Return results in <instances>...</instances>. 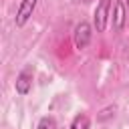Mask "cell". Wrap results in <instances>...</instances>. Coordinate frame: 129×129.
I'll use <instances>...</instances> for the list:
<instances>
[{
    "label": "cell",
    "instance_id": "obj_1",
    "mask_svg": "<svg viewBox=\"0 0 129 129\" xmlns=\"http://www.w3.org/2000/svg\"><path fill=\"white\" fill-rule=\"evenodd\" d=\"M109 10H111V0H99L95 8V28L97 32H105L107 22H109Z\"/></svg>",
    "mask_w": 129,
    "mask_h": 129
},
{
    "label": "cell",
    "instance_id": "obj_2",
    "mask_svg": "<svg viewBox=\"0 0 129 129\" xmlns=\"http://www.w3.org/2000/svg\"><path fill=\"white\" fill-rule=\"evenodd\" d=\"M36 2H38V0H22V2H20L18 12H16V18H14L16 26H24V24L28 22V18L32 16V12H34V8H36Z\"/></svg>",
    "mask_w": 129,
    "mask_h": 129
},
{
    "label": "cell",
    "instance_id": "obj_10",
    "mask_svg": "<svg viewBox=\"0 0 129 129\" xmlns=\"http://www.w3.org/2000/svg\"><path fill=\"white\" fill-rule=\"evenodd\" d=\"M127 6H129V0H127Z\"/></svg>",
    "mask_w": 129,
    "mask_h": 129
},
{
    "label": "cell",
    "instance_id": "obj_5",
    "mask_svg": "<svg viewBox=\"0 0 129 129\" xmlns=\"http://www.w3.org/2000/svg\"><path fill=\"white\" fill-rule=\"evenodd\" d=\"M125 18H127V12H125V6L121 2L115 4V16H113V28L115 30H121L125 26Z\"/></svg>",
    "mask_w": 129,
    "mask_h": 129
},
{
    "label": "cell",
    "instance_id": "obj_9",
    "mask_svg": "<svg viewBox=\"0 0 129 129\" xmlns=\"http://www.w3.org/2000/svg\"><path fill=\"white\" fill-rule=\"evenodd\" d=\"M83 2H91V0H83Z\"/></svg>",
    "mask_w": 129,
    "mask_h": 129
},
{
    "label": "cell",
    "instance_id": "obj_6",
    "mask_svg": "<svg viewBox=\"0 0 129 129\" xmlns=\"http://www.w3.org/2000/svg\"><path fill=\"white\" fill-rule=\"evenodd\" d=\"M89 117L85 115V113H81V115H77L75 119H73V123H71V129H89Z\"/></svg>",
    "mask_w": 129,
    "mask_h": 129
},
{
    "label": "cell",
    "instance_id": "obj_7",
    "mask_svg": "<svg viewBox=\"0 0 129 129\" xmlns=\"http://www.w3.org/2000/svg\"><path fill=\"white\" fill-rule=\"evenodd\" d=\"M38 129H56V121L52 117H42L38 121Z\"/></svg>",
    "mask_w": 129,
    "mask_h": 129
},
{
    "label": "cell",
    "instance_id": "obj_4",
    "mask_svg": "<svg viewBox=\"0 0 129 129\" xmlns=\"http://www.w3.org/2000/svg\"><path fill=\"white\" fill-rule=\"evenodd\" d=\"M30 87H32V69L26 67V69L16 77V91H18L20 95H26V93L30 91Z\"/></svg>",
    "mask_w": 129,
    "mask_h": 129
},
{
    "label": "cell",
    "instance_id": "obj_3",
    "mask_svg": "<svg viewBox=\"0 0 129 129\" xmlns=\"http://www.w3.org/2000/svg\"><path fill=\"white\" fill-rule=\"evenodd\" d=\"M89 42H91V26L89 22H79L75 28V46L85 48Z\"/></svg>",
    "mask_w": 129,
    "mask_h": 129
},
{
    "label": "cell",
    "instance_id": "obj_8",
    "mask_svg": "<svg viewBox=\"0 0 129 129\" xmlns=\"http://www.w3.org/2000/svg\"><path fill=\"white\" fill-rule=\"evenodd\" d=\"M113 113H115V107H107V109H103L101 115H99V121H105V119L113 117Z\"/></svg>",
    "mask_w": 129,
    "mask_h": 129
}]
</instances>
